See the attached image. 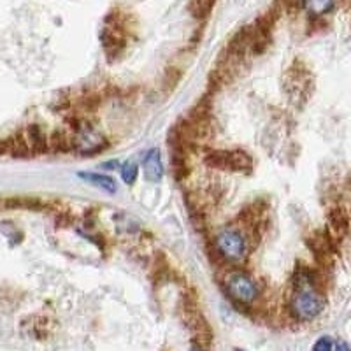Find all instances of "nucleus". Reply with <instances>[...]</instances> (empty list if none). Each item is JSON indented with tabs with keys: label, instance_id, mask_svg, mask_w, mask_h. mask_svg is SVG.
<instances>
[{
	"label": "nucleus",
	"instance_id": "f257e3e1",
	"mask_svg": "<svg viewBox=\"0 0 351 351\" xmlns=\"http://www.w3.org/2000/svg\"><path fill=\"white\" fill-rule=\"evenodd\" d=\"M325 299L319 293L316 276L311 271H299L293 278L290 313L299 322H311L324 311Z\"/></svg>",
	"mask_w": 351,
	"mask_h": 351
},
{
	"label": "nucleus",
	"instance_id": "f03ea898",
	"mask_svg": "<svg viewBox=\"0 0 351 351\" xmlns=\"http://www.w3.org/2000/svg\"><path fill=\"white\" fill-rule=\"evenodd\" d=\"M211 247L221 262L232 263V265H241L246 262L247 255L252 252L246 234L237 227L221 228L216 234L215 244Z\"/></svg>",
	"mask_w": 351,
	"mask_h": 351
},
{
	"label": "nucleus",
	"instance_id": "7ed1b4c3",
	"mask_svg": "<svg viewBox=\"0 0 351 351\" xmlns=\"http://www.w3.org/2000/svg\"><path fill=\"white\" fill-rule=\"evenodd\" d=\"M125 21H127V18L123 14H120L118 11L111 12L108 21H106L104 30L100 34L102 46H104V51L109 60H116L123 53V49L127 48L128 32Z\"/></svg>",
	"mask_w": 351,
	"mask_h": 351
},
{
	"label": "nucleus",
	"instance_id": "20e7f679",
	"mask_svg": "<svg viewBox=\"0 0 351 351\" xmlns=\"http://www.w3.org/2000/svg\"><path fill=\"white\" fill-rule=\"evenodd\" d=\"M204 162L213 169L232 172H250L253 169L252 156L243 149H209Z\"/></svg>",
	"mask_w": 351,
	"mask_h": 351
},
{
	"label": "nucleus",
	"instance_id": "39448f33",
	"mask_svg": "<svg viewBox=\"0 0 351 351\" xmlns=\"http://www.w3.org/2000/svg\"><path fill=\"white\" fill-rule=\"evenodd\" d=\"M283 88L291 104H304L313 92V77L304 65L293 64L285 74Z\"/></svg>",
	"mask_w": 351,
	"mask_h": 351
},
{
	"label": "nucleus",
	"instance_id": "423d86ee",
	"mask_svg": "<svg viewBox=\"0 0 351 351\" xmlns=\"http://www.w3.org/2000/svg\"><path fill=\"white\" fill-rule=\"evenodd\" d=\"M225 290L239 304H253L258 300L260 288L253 278L241 271H230L225 274Z\"/></svg>",
	"mask_w": 351,
	"mask_h": 351
},
{
	"label": "nucleus",
	"instance_id": "0eeeda50",
	"mask_svg": "<svg viewBox=\"0 0 351 351\" xmlns=\"http://www.w3.org/2000/svg\"><path fill=\"white\" fill-rule=\"evenodd\" d=\"M307 244L311 246V252L315 253V256L319 260V262H324V260L325 262H328L335 247L334 237H332L328 232H324V230H318L315 232V234H311Z\"/></svg>",
	"mask_w": 351,
	"mask_h": 351
},
{
	"label": "nucleus",
	"instance_id": "6e6552de",
	"mask_svg": "<svg viewBox=\"0 0 351 351\" xmlns=\"http://www.w3.org/2000/svg\"><path fill=\"white\" fill-rule=\"evenodd\" d=\"M25 143L28 146V152L30 155H43V153L48 152V136L44 134L43 128L39 125H28L23 132H21Z\"/></svg>",
	"mask_w": 351,
	"mask_h": 351
},
{
	"label": "nucleus",
	"instance_id": "1a4fd4ad",
	"mask_svg": "<svg viewBox=\"0 0 351 351\" xmlns=\"http://www.w3.org/2000/svg\"><path fill=\"white\" fill-rule=\"evenodd\" d=\"M143 169L146 180L152 181V183H158L164 178V162H162V155H160L158 149H152V152H148V155L144 156Z\"/></svg>",
	"mask_w": 351,
	"mask_h": 351
},
{
	"label": "nucleus",
	"instance_id": "9d476101",
	"mask_svg": "<svg viewBox=\"0 0 351 351\" xmlns=\"http://www.w3.org/2000/svg\"><path fill=\"white\" fill-rule=\"evenodd\" d=\"M348 227H350V221H348V213L344 209L337 206L328 213V230H330L332 237L337 236V243L348 236Z\"/></svg>",
	"mask_w": 351,
	"mask_h": 351
},
{
	"label": "nucleus",
	"instance_id": "9b49d317",
	"mask_svg": "<svg viewBox=\"0 0 351 351\" xmlns=\"http://www.w3.org/2000/svg\"><path fill=\"white\" fill-rule=\"evenodd\" d=\"M48 149L53 153H69L74 152V137L72 130H55L51 136H48Z\"/></svg>",
	"mask_w": 351,
	"mask_h": 351
},
{
	"label": "nucleus",
	"instance_id": "f8f14e48",
	"mask_svg": "<svg viewBox=\"0 0 351 351\" xmlns=\"http://www.w3.org/2000/svg\"><path fill=\"white\" fill-rule=\"evenodd\" d=\"M77 176H80L83 181H86V183L95 184V186L102 188V190H106V192H109V193H114L116 190H118V184H116V181L112 180V178H109V176L97 174V172H80Z\"/></svg>",
	"mask_w": 351,
	"mask_h": 351
},
{
	"label": "nucleus",
	"instance_id": "ddd939ff",
	"mask_svg": "<svg viewBox=\"0 0 351 351\" xmlns=\"http://www.w3.org/2000/svg\"><path fill=\"white\" fill-rule=\"evenodd\" d=\"M302 8L311 18H322L335 8V0H302Z\"/></svg>",
	"mask_w": 351,
	"mask_h": 351
},
{
	"label": "nucleus",
	"instance_id": "4468645a",
	"mask_svg": "<svg viewBox=\"0 0 351 351\" xmlns=\"http://www.w3.org/2000/svg\"><path fill=\"white\" fill-rule=\"evenodd\" d=\"M216 0H192L190 2V14L195 20H206L211 14L213 8H215Z\"/></svg>",
	"mask_w": 351,
	"mask_h": 351
},
{
	"label": "nucleus",
	"instance_id": "2eb2a0df",
	"mask_svg": "<svg viewBox=\"0 0 351 351\" xmlns=\"http://www.w3.org/2000/svg\"><path fill=\"white\" fill-rule=\"evenodd\" d=\"M272 8L280 14H293L302 8V0H274Z\"/></svg>",
	"mask_w": 351,
	"mask_h": 351
},
{
	"label": "nucleus",
	"instance_id": "dca6fc26",
	"mask_svg": "<svg viewBox=\"0 0 351 351\" xmlns=\"http://www.w3.org/2000/svg\"><path fill=\"white\" fill-rule=\"evenodd\" d=\"M137 174H139V167L134 162H125L123 167H121V178L127 184H134L137 180Z\"/></svg>",
	"mask_w": 351,
	"mask_h": 351
},
{
	"label": "nucleus",
	"instance_id": "f3484780",
	"mask_svg": "<svg viewBox=\"0 0 351 351\" xmlns=\"http://www.w3.org/2000/svg\"><path fill=\"white\" fill-rule=\"evenodd\" d=\"M334 350V343L328 335H324V337H319L318 341L313 346V351H332Z\"/></svg>",
	"mask_w": 351,
	"mask_h": 351
},
{
	"label": "nucleus",
	"instance_id": "a211bd4d",
	"mask_svg": "<svg viewBox=\"0 0 351 351\" xmlns=\"http://www.w3.org/2000/svg\"><path fill=\"white\" fill-rule=\"evenodd\" d=\"M190 351H208L206 350V346L200 343H197V341H193L192 343V348H190Z\"/></svg>",
	"mask_w": 351,
	"mask_h": 351
},
{
	"label": "nucleus",
	"instance_id": "6ab92c4d",
	"mask_svg": "<svg viewBox=\"0 0 351 351\" xmlns=\"http://www.w3.org/2000/svg\"><path fill=\"white\" fill-rule=\"evenodd\" d=\"M332 351H350V346L346 343H337L335 344V350Z\"/></svg>",
	"mask_w": 351,
	"mask_h": 351
}]
</instances>
